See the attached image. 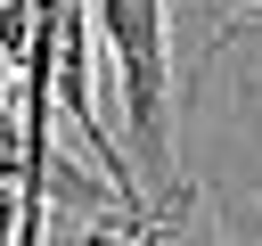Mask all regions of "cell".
Instances as JSON below:
<instances>
[{"instance_id":"cell-1","label":"cell","mask_w":262,"mask_h":246,"mask_svg":"<svg viewBox=\"0 0 262 246\" xmlns=\"http://www.w3.org/2000/svg\"><path fill=\"white\" fill-rule=\"evenodd\" d=\"M90 33L115 66V107H123V139H131V172L156 180V213L188 221L196 189L180 172L172 148V41H164V0H82Z\"/></svg>"},{"instance_id":"cell-2","label":"cell","mask_w":262,"mask_h":246,"mask_svg":"<svg viewBox=\"0 0 262 246\" xmlns=\"http://www.w3.org/2000/svg\"><path fill=\"white\" fill-rule=\"evenodd\" d=\"M172 230H180V221H164V213H156V221H131L123 238H106V230H98V246H164Z\"/></svg>"},{"instance_id":"cell-3","label":"cell","mask_w":262,"mask_h":246,"mask_svg":"<svg viewBox=\"0 0 262 246\" xmlns=\"http://www.w3.org/2000/svg\"><path fill=\"white\" fill-rule=\"evenodd\" d=\"M16 238V180H0V246Z\"/></svg>"},{"instance_id":"cell-4","label":"cell","mask_w":262,"mask_h":246,"mask_svg":"<svg viewBox=\"0 0 262 246\" xmlns=\"http://www.w3.org/2000/svg\"><path fill=\"white\" fill-rule=\"evenodd\" d=\"M8 82H16V66H8V57H0V98H8Z\"/></svg>"},{"instance_id":"cell-5","label":"cell","mask_w":262,"mask_h":246,"mask_svg":"<svg viewBox=\"0 0 262 246\" xmlns=\"http://www.w3.org/2000/svg\"><path fill=\"white\" fill-rule=\"evenodd\" d=\"M237 8H262V0H237Z\"/></svg>"},{"instance_id":"cell-6","label":"cell","mask_w":262,"mask_h":246,"mask_svg":"<svg viewBox=\"0 0 262 246\" xmlns=\"http://www.w3.org/2000/svg\"><path fill=\"white\" fill-rule=\"evenodd\" d=\"M254 246H262V238H254Z\"/></svg>"}]
</instances>
